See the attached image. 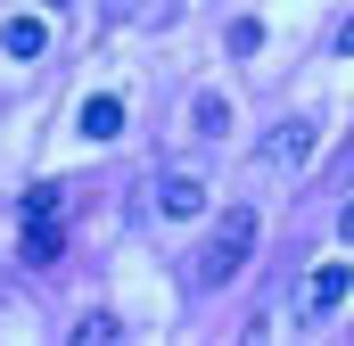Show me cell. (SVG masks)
I'll return each instance as SVG.
<instances>
[{
    "mask_svg": "<svg viewBox=\"0 0 354 346\" xmlns=\"http://www.w3.org/2000/svg\"><path fill=\"white\" fill-rule=\"evenodd\" d=\"M256 239H264V223H256V206H231V215H214V231H206V248L189 264V280L198 289H231L248 256H256Z\"/></svg>",
    "mask_w": 354,
    "mask_h": 346,
    "instance_id": "1",
    "label": "cell"
},
{
    "mask_svg": "<svg viewBox=\"0 0 354 346\" xmlns=\"http://www.w3.org/2000/svg\"><path fill=\"white\" fill-rule=\"evenodd\" d=\"M149 206H157L165 223H189V215H206V181H198V173H157Z\"/></svg>",
    "mask_w": 354,
    "mask_h": 346,
    "instance_id": "2",
    "label": "cell"
},
{
    "mask_svg": "<svg viewBox=\"0 0 354 346\" xmlns=\"http://www.w3.org/2000/svg\"><path fill=\"white\" fill-rule=\"evenodd\" d=\"M264 157L280 173H297V165H313V124H280V132H272L264 140Z\"/></svg>",
    "mask_w": 354,
    "mask_h": 346,
    "instance_id": "3",
    "label": "cell"
},
{
    "mask_svg": "<svg viewBox=\"0 0 354 346\" xmlns=\"http://www.w3.org/2000/svg\"><path fill=\"white\" fill-rule=\"evenodd\" d=\"M41 42H50L41 17H8V25H0V50H8V58H41Z\"/></svg>",
    "mask_w": 354,
    "mask_h": 346,
    "instance_id": "4",
    "label": "cell"
},
{
    "mask_svg": "<svg viewBox=\"0 0 354 346\" xmlns=\"http://www.w3.org/2000/svg\"><path fill=\"white\" fill-rule=\"evenodd\" d=\"M338 305H346V264H322L305 289V313H338Z\"/></svg>",
    "mask_w": 354,
    "mask_h": 346,
    "instance_id": "5",
    "label": "cell"
},
{
    "mask_svg": "<svg viewBox=\"0 0 354 346\" xmlns=\"http://www.w3.org/2000/svg\"><path fill=\"white\" fill-rule=\"evenodd\" d=\"M115 132H124V99H107V91L83 99V140H115Z\"/></svg>",
    "mask_w": 354,
    "mask_h": 346,
    "instance_id": "6",
    "label": "cell"
},
{
    "mask_svg": "<svg viewBox=\"0 0 354 346\" xmlns=\"http://www.w3.org/2000/svg\"><path fill=\"white\" fill-rule=\"evenodd\" d=\"M189 124H198V140H231V99H223V91H206V99L189 107Z\"/></svg>",
    "mask_w": 354,
    "mask_h": 346,
    "instance_id": "7",
    "label": "cell"
},
{
    "mask_svg": "<svg viewBox=\"0 0 354 346\" xmlns=\"http://www.w3.org/2000/svg\"><path fill=\"white\" fill-rule=\"evenodd\" d=\"M58 248H66V231H58L50 215H25V264H50Z\"/></svg>",
    "mask_w": 354,
    "mask_h": 346,
    "instance_id": "8",
    "label": "cell"
},
{
    "mask_svg": "<svg viewBox=\"0 0 354 346\" xmlns=\"http://www.w3.org/2000/svg\"><path fill=\"white\" fill-rule=\"evenodd\" d=\"M75 346H115V313H83L75 322Z\"/></svg>",
    "mask_w": 354,
    "mask_h": 346,
    "instance_id": "9",
    "label": "cell"
},
{
    "mask_svg": "<svg viewBox=\"0 0 354 346\" xmlns=\"http://www.w3.org/2000/svg\"><path fill=\"white\" fill-rule=\"evenodd\" d=\"M256 50H264V25L239 17V25H231V58H256Z\"/></svg>",
    "mask_w": 354,
    "mask_h": 346,
    "instance_id": "10",
    "label": "cell"
},
{
    "mask_svg": "<svg viewBox=\"0 0 354 346\" xmlns=\"http://www.w3.org/2000/svg\"><path fill=\"white\" fill-rule=\"evenodd\" d=\"M41 8H66V0H41Z\"/></svg>",
    "mask_w": 354,
    "mask_h": 346,
    "instance_id": "11",
    "label": "cell"
}]
</instances>
